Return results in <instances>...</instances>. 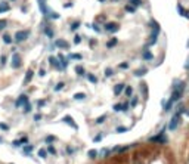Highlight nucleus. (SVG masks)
Returning <instances> with one entry per match:
<instances>
[{"mask_svg":"<svg viewBox=\"0 0 189 164\" xmlns=\"http://www.w3.org/2000/svg\"><path fill=\"white\" fill-rule=\"evenodd\" d=\"M183 90H185V83H176L174 84V89H173V93H171V98L170 101L174 102V101H179L183 95Z\"/></svg>","mask_w":189,"mask_h":164,"instance_id":"nucleus-1","label":"nucleus"},{"mask_svg":"<svg viewBox=\"0 0 189 164\" xmlns=\"http://www.w3.org/2000/svg\"><path fill=\"white\" fill-rule=\"evenodd\" d=\"M28 36H30L28 31H18V33L15 34V40L18 41V43H21V41H24V40H27Z\"/></svg>","mask_w":189,"mask_h":164,"instance_id":"nucleus-2","label":"nucleus"},{"mask_svg":"<svg viewBox=\"0 0 189 164\" xmlns=\"http://www.w3.org/2000/svg\"><path fill=\"white\" fill-rule=\"evenodd\" d=\"M105 30L109 31V33H115V31H118V24H115V22H106L105 24Z\"/></svg>","mask_w":189,"mask_h":164,"instance_id":"nucleus-3","label":"nucleus"},{"mask_svg":"<svg viewBox=\"0 0 189 164\" xmlns=\"http://www.w3.org/2000/svg\"><path fill=\"white\" fill-rule=\"evenodd\" d=\"M12 67L13 68H19L21 67V56L18 53H13L12 55Z\"/></svg>","mask_w":189,"mask_h":164,"instance_id":"nucleus-4","label":"nucleus"},{"mask_svg":"<svg viewBox=\"0 0 189 164\" xmlns=\"http://www.w3.org/2000/svg\"><path fill=\"white\" fill-rule=\"evenodd\" d=\"M151 142H160V143H166L167 142V137L162 135V133H160L158 136H154V137H151L149 139Z\"/></svg>","mask_w":189,"mask_h":164,"instance_id":"nucleus-5","label":"nucleus"},{"mask_svg":"<svg viewBox=\"0 0 189 164\" xmlns=\"http://www.w3.org/2000/svg\"><path fill=\"white\" fill-rule=\"evenodd\" d=\"M177 124H179V115H174L173 118H171L170 124H168V129L170 130H174V129L177 127Z\"/></svg>","mask_w":189,"mask_h":164,"instance_id":"nucleus-6","label":"nucleus"},{"mask_svg":"<svg viewBox=\"0 0 189 164\" xmlns=\"http://www.w3.org/2000/svg\"><path fill=\"white\" fill-rule=\"evenodd\" d=\"M24 103H28V98L25 96V95L19 96V99L16 101V107H21V105H24Z\"/></svg>","mask_w":189,"mask_h":164,"instance_id":"nucleus-7","label":"nucleus"},{"mask_svg":"<svg viewBox=\"0 0 189 164\" xmlns=\"http://www.w3.org/2000/svg\"><path fill=\"white\" fill-rule=\"evenodd\" d=\"M33 75H34V73L31 71V70H28L27 71V75H25V80H24V83L27 84V83H30L31 81V79H33Z\"/></svg>","mask_w":189,"mask_h":164,"instance_id":"nucleus-8","label":"nucleus"},{"mask_svg":"<svg viewBox=\"0 0 189 164\" xmlns=\"http://www.w3.org/2000/svg\"><path fill=\"white\" fill-rule=\"evenodd\" d=\"M56 46L58 47H62V49H68V43L65 40H58L56 41Z\"/></svg>","mask_w":189,"mask_h":164,"instance_id":"nucleus-9","label":"nucleus"},{"mask_svg":"<svg viewBox=\"0 0 189 164\" xmlns=\"http://www.w3.org/2000/svg\"><path fill=\"white\" fill-rule=\"evenodd\" d=\"M123 89H124V84H117L115 87H114V93L115 95H120V93L123 92Z\"/></svg>","mask_w":189,"mask_h":164,"instance_id":"nucleus-10","label":"nucleus"},{"mask_svg":"<svg viewBox=\"0 0 189 164\" xmlns=\"http://www.w3.org/2000/svg\"><path fill=\"white\" fill-rule=\"evenodd\" d=\"M64 121H65V123H68V124H71L74 129H77V124L74 123V120H73L71 117H64Z\"/></svg>","mask_w":189,"mask_h":164,"instance_id":"nucleus-11","label":"nucleus"},{"mask_svg":"<svg viewBox=\"0 0 189 164\" xmlns=\"http://www.w3.org/2000/svg\"><path fill=\"white\" fill-rule=\"evenodd\" d=\"M7 11H9V5L7 3H0V13L7 12Z\"/></svg>","mask_w":189,"mask_h":164,"instance_id":"nucleus-12","label":"nucleus"},{"mask_svg":"<svg viewBox=\"0 0 189 164\" xmlns=\"http://www.w3.org/2000/svg\"><path fill=\"white\" fill-rule=\"evenodd\" d=\"M75 73L79 74V75H83V74H84V68H83L81 65H77V67H75Z\"/></svg>","mask_w":189,"mask_h":164,"instance_id":"nucleus-13","label":"nucleus"},{"mask_svg":"<svg viewBox=\"0 0 189 164\" xmlns=\"http://www.w3.org/2000/svg\"><path fill=\"white\" fill-rule=\"evenodd\" d=\"M143 74H146V68H142V70L134 71V75H137V77H140V75H143Z\"/></svg>","mask_w":189,"mask_h":164,"instance_id":"nucleus-14","label":"nucleus"},{"mask_svg":"<svg viewBox=\"0 0 189 164\" xmlns=\"http://www.w3.org/2000/svg\"><path fill=\"white\" fill-rule=\"evenodd\" d=\"M84 98H86L84 93H75V95H74V99H77V101H81V99H84Z\"/></svg>","mask_w":189,"mask_h":164,"instance_id":"nucleus-15","label":"nucleus"},{"mask_svg":"<svg viewBox=\"0 0 189 164\" xmlns=\"http://www.w3.org/2000/svg\"><path fill=\"white\" fill-rule=\"evenodd\" d=\"M152 58H154V56H152L151 52H145V53H143V59H146V61H151Z\"/></svg>","mask_w":189,"mask_h":164,"instance_id":"nucleus-16","label":"nucleus"},{"mask_svg":"<svg viewBox=\"0 0 189 164\" xmlns=\"http://www.w3.org/2000/svg\"><path fill=\"white\" fill-rule=\"evenodd\" d=\"M3 40H5V43H7V45H11V43H12V39H11L9 34H5V36H3Z\"/></svg>","mask_w":189,"mask_h":164,"instance_id":"nucleus-17","label":"nucleus"},{"mask_svg":"<svg viewBox=\"0 0 189 164\" xmlns=\"http://www.w3.org/2000/svg\"><path fill=\"white\" fill-rule=\"evenodd\" d=\"M115 45H117V39H112V40H109V41L106 43V46H108V47H114Z\"/></svg>","mask_w":189,"mask_h":164,"instance_id":"nucleus-18","label":"nucleus"},{"mask_svg":"<svg viewBox=\"0 0 189 164\" xmlns=\"http://www.w3.org/2000/svg\"><path fill=\"white\" fill-rule=\"evenodd\" d=\"M87 155H89V157H90V158H96V155H98V152H96V151H94V149H90V151L87 152Z\"/></svg>","mask_w":189,"mask_h":164,"instance_id":"nucleus-19","label":"nucleus"},{"mask_svg":"<svg viewBox=\"0 0 189 164\" xmlns=\"http://www.w3.org/2000/svg\"><path fill=\"white\" fill-rule=\"evenodd\" d=\"M6 25H7V22H6L5 19H0V31L5 30V28H6Z\"/></svg>","mask_w":189,"mask_h":164,"instance_id":"nucleus-20","label":"nucleus"},{"mask_svg":"<svg viewBox=\"0 0 189 164\" xmlns=\"http://www.w3.org/2000/svg\"><path fill=\"white\" fill-rule=\"evenodd\" d=\"M126 11H127V12H130V13H133V12L136 11V7H134V6H130V5H128V6H126Z\"/></svg>","mask_w":189,"mask_h":164,"instance_id":"nucleus-21","label":"nucleus"},{"mask_svg":"<svg viewBox=\"0 0 189 164\" xmlns=\"http://www.w3.org/2000/svg\"><path fill=\"white\" fill-rule=\"evenodd\" d=\"M49 61H50V64H52V65H55L56 68H59V64L56 62V59H55V58H49Z\"/></svg>","mask_w":189,"mask_h":164,"instance_id":"nucleus-22","label":"nucleus"},{"mask_svg":"<svg viewBox=\"0 0 189 164\" xmlns=\"http://www.w3.org/2000/svg\"><path fill=\"white\" fill-rule=\"evenodd\" d=\"M105 118H106V115H100L99 118H96V123H98V124H100V123H104V120H105Z\"/></svg>","mask_w":189,"mask_h":164,"instance_id":"nucleus-23","label":"nucleus"},{"mask_svg":"<svg viewBox=\"0 0 189 164\" xmlns=\"http://www.w3.org/2000/svg\"><path fill=\"white\" fill-rule=\"evenodd\" d=\"M89 81H90V83H96V81H98V79H96V77H94V75L89 74Z\"/></svg>","mask_w":189,"mask_h":164,"instance_id":"nucleus-24","label":"nucleus"},{"mask_svg":"<svg viewBox=\"0 0 189 164\" xmlns=\"http://www.w3.org/2000/svg\"><path fill=\"white\" fill-rule=\"evenodd\" d=\"M70 56H71L73 59H81V58H83V56H81L80 53H71Z\"/></svg>","mask_w":189,"mask_h":164,"instance_id":"nucleus-25","label":"nucleus"},{"mask_svg":"<svg viewBox=\"0 0 189 164\" xmlns=\"http://www.w3.org/2000/svg\"><path fill=\"white\" fill-rule=\"evenodd\" d=\"M177 12H179L180 15H185V11L182 9V5H177Z\"/></svg>","mask_w":189,"mask_h":164,"instance_id":"nucleus-26","label":"nucleus"},{"mask_svg":"<svg viewBox=\"0 0 189 164\" xmlns=\"http://www.w3.org/2000/svg\"><path fill=\"white\" fill-rule=\"evenodd\" d=\"M132 93H133V89L132 87H126V95H127V96H130Z\"/></svg>","mask_w":189,"mask_h":164,"instance_id":"nucleus-27","label":"nucleus"},{"mask_svg":"<svg viewBox=\"0 0 189 164\" xmlns=\"http://www.w3.org/2000/svg\"><path fill=\"white\" fill-rule=\"evenodd\" d=\"M171 105H173V102H171V101H168V103H167V105L164 107V109H166V111H170V108H171Z\"/></svg>","mask_w":189,"mask_h":164,"instance_id":"nucleus-28","label":"nucleus"},{"mask_svg":"<svg viewBox=\"0 0 189 164\" xmlns=\"http://www.w3.org/2000/svg\"><path fill=\"white\" fill-rule=\"evenodd\" d=\"M39 155H40L41 158H45V157H46V151H45V149H40V151H39Z\"/></svg>","mask_w":189,"mask_h":164,"instance_id":"nucleus-29","label":"nucleus"},{"mask_svg":"<svg viewBox=\"0 0 189 164\" xmlns=\"http://www.w3.org/2000/svg\"><path fill=\"white\" fill-rule=\"evenodd\" d=\"M45 34H46V36H49V37H52V36H53V31H52V30H46Z\"/></svg>","mask_w":189,"mask_h":164,"instance_id":"nucleus-30","label":"nucleus"},{"mask_svg":"<svg viewBox=\"0 0 189 164\" xmlns=\"http://www.w3.org/2000/svg\"><path fill=\"white\" fill-rule=\"evenodd\" d=\"M79 25H80V22H74L71 25V30H77V28H79Z\"/></svg>","mask_w":189,"mask_h":164,"instance_id":"nucleus-31","label":"nucleus"},{"mask_svg":"<svg viewBox=\"0 0 189 164\" xmlns=\"http://www.w3.org/2000/svg\"><path fill=\"white\" fill-rule=\"evenodd\" d=\"M64 87V83H59V84H56V87H55V90H61Z\"/></svg>","mask_w":189,"mask_h":164,"instance_id":"nucleus-32","label":"nucleus"},{"mask_svg":"<svg viewBox=\"0 0 189 164\" xmlns=\"http://www.w3.org/2000/svg\"><path fill=\"white\" fill-rule=\"evenodd\" d=\"M123 109V105H114V111H121Z\"/></svg>","mask_w":189,"mask_h":164,"instance_id":"nucleus-33","label":"nucleus"},{"mask_svg":"<svg viewBox=\"0 0 189 164\" xmlns=\"http://www.w3.org/2000/svg\"><path fill=\"white\" fill-rule=\"evenodd\" d=\"M81 41V39H80V36H75V39H74V43L75 45H79V43Z\"/></svg>","mask_w":189,"mask_h":164,"instance_id":"nucleus-34","label":"nucleus"},{"mask_svg":"<svg viewBox=\"0 0 189 164\" xmlns=\"http://www.w3.org/2000/svg\"><path fill=\"white\" fill-rule=\"evenodd\" d=\"M127 67H128V64H127V62H123V64H120V68H123V70H126Z\"/></svg>","mask_w":189,"mask_h":164,"instance_id":"nucleus-35","label":"nucleus"},{"mask_svg":"<svg viewBox=\"0 0 189 164\" xmlns=\"http://www.w3.org/2000/svg\"><path fill=\"white\" fill-rule=\"evenodd\" d=\"M105 75H106V77H109V75H112V70H109V68H108V70L105 71Z\"/></svg>","mask_w":189,"mask_h":164,"instance_id":"nucleus-36","label":"nucleus"},{"mask_svg":"<svg viewBox=\"0 0 189 164\" xmlns=\"http://www.w3.org/2000/svg\"><path fill=\"white\" fill-rule=\"evenodd\" d=\"M30 109H31V107L28 105V103H25V109L24 111H25V113H30Z\"/></svg>","mask_w":189,"mask_h":164,"instance_id":"nucleus-37","label":"nucleus"},{"mask_svg":"<svg viewBox=\"0 0 189 164\" xmlns=\"http://www.w3.org/2000/svg\"><path fill=\"white\" fill-rule=\"evenodd\" d=\"M185 68H186V70H189V56H188L186 62H185Z\"/></svg>","mask_w":189,"mask_h":164,"instance_id":"nucleus-38","label":"nucleus"},{"mask_svg":"<svg viewBox=\"0 0 189 164\" xmlns=\"http://www.w3.org/2000/svg\"><path fill=\"white\" fill-rule=\"evenodd\" d=\"M0 127H2V129H3V130H7V129H9V127H7L6 124H3V123H0Z\"/></svg>","mask_w":189,"mask_h":164,"instance_id":"nucleus-39","label":"nucleus"},{"mask_svg":"<svg viewBox=\"0 0 189 164\" xmlns=\"http://www.w3.org/2000/svg\"><path fill=\"white\" fill-rule=\"evenodd\" d=\"M126 130H127L126 127H118V129H117V132H126Z\"/></svg>","mask_w":189,"mask_h":164,"instance_id":"nucleus-40","label":"nucleus"},{"mask_svg":"<svg viewBox=\"0 0 189 164\" xmlns=\"http://www.w3.org/2000/svg\"><path fill=\"white\" fill-rule=\"evenodd\" d=\"M53 139H55V137H53V136H49V137H46V142H47V141H49V142H52Z\"/></svg>","mask_w":189,"mask_h":164,"instance_id":"nucleus-41","label":"nucleus"},{"mask_svg":"<svg viewBox=\"0 0 189 164\" xmlns=\"http://www.w3.org/2000/svg\"><path fill=\"white\" fill-rule=\"evenodd\" d=\"M136 103H137V99H136V98H134V99H133V101H132V107H134V105H136Z\"/></svg>","mask_w":189,"mask_h":164,"instance_id":"nucleus-42","label":"nucleus"},{"mask_svg":"<svg viewBox=\"0 0 189 164\" xmlns=\"http://www.w3.org/2000/svg\"><path fill=\"white\" fill-rule=\"evenodd\" d=\"M49 152H52V154H55V149L52 148V146H49Z\"/></svg>","mask_w":189,"mask_h":164,"instance_id":"nucleus-43","label":"nucleus"},{"mask_svg":"<svg viewBox=\"0 0 189 164\" xmlns=\"http://www.w3.org/2000/svg\"><path fill=\"white\" fill-rule=\"evenodd\" d=\"M128 108V105H127V103H124V105H123V111H126Z\"/></svg>","mask_w":189,"mask_h":164,"instance_id":"nucleus-44","label":"nucleus"},{"mask_svg":"<svg viewBox=\"0 0 189 164\" xmlns=\"http://www.w3.org/2000/svg\"><path fill=\"white\" fill-rule=\"evenodd\" d=\"M99 2H105V0H99Z\"/></svg>","mask_w":189,"mask_h":164,"instance_id":"nucleus-45","label":"nucleus"}]
</instances>
